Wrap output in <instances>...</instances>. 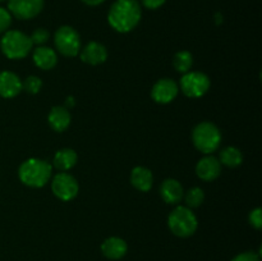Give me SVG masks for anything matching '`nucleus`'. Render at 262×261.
<instances>
[{
    "instance_id": "f257e3e1",
    "label": "nucleus",
    "mask_w": 262,
    "mask_h": 261,
    "mask_svg": "<svg viewBox=\"0 0 262 261\" xmlns=\"http://www.w3.org/2000/svg\"><path fill=\"white\" fill-rule=\"evenodd\" d=\"M140 3L137 0H115L109 9L107 22L117 32L127 33L140 23Z\"/></svg>"
},
{
    "instance_id": "f03ea898",
    "label": "nucleus",
    "mask_w": 262,
    "mask_h": 261,
    "mask_svg": "<svg viewBox=\"0 0 262 261\" xmlns=\"http://www.w3.org/2000/svg\"><path fill=\"white\" fill-rule=\"evenodd\" d=\"M53 166L42 159H27L20 164L18 177L23 184L32 188H41L51 178Z\"/></svg>"
},
{
    "instance_id": "7ed1b4c3",
    "label": "nucleus",
    "mask_w": 262,
    "mask_h": 261,
    "mask_svg": "<svg viewBox=\"0 0 262 261\" xmlns=\"http://www.w3.org/2000/svg\"><path fill=\"white\" fill-rule=\"evenodd\" d=\"M33 44L30 36L17 30L4 32L0 40V49L3 54L9 59H23L28 55Z\"/></svg>"
},
{
    "instance_id": "20e7f679",
    "label": "nucleus",
    "mask_w": 262,
    "mask_h": 261,
    "mask_svg": "<svg viewBox=\"0 0 262 261\" xmlns=\"http://www.w3.org/2000/svg\"><path fill=\"white\" fill-rule=\"evenodd\" d=\"M197 225H199V222H197L196 215L187 206L176 207L168 217L169 229L177 237H191L197 230Z\"/></svg>"
},
{
    "instance_id": "39448f33",
    "label": "nucleus",
    "mask_w": 262,
    "mask_h": 261,
    "mask_svg": "<svg viewBox=\"0 0 262 261\" xmlns=\"http://www.w3.org/2000/svg\"><path fill=\"white\" fill-rule=\"evenodd\" d=\"M194 147L204 154H211L219 148L222 142V133L219 128L211 122H202L194 127L192 132Z\"/></svg>"
},
{
    "instance_id": "423d86ee",
    "label": "nucleus",
    "mask_w": 262,
    "mask_h": 261,
    "mask_svg": "<svg viewBox=\"0 0 262 261\" xmlns=\"http://www.w3.org/2000/svg\"><path fill=\"white\" fill-rule=\"evenodd\" d=\"M55 48L61 55L67 58H74L81 50V38L79 33L71 26H61L54 35Z\"/></svg>"
},
{
    "instance_id": "0eeeda50",
    "label": "nucleus",
    "mask_w": 262,
    "mask_h": 261,
    "mask_svg": "<svg viewBox=\"0 0 262 261\" xmlns=\"http://www.w3.org/2000/svg\"><path fill=\"white\" fill-rule=\"evenodd\" d=\"M210 78L202 72H187L181 79V90L187 97L197 99L209 91Z\"/></svg>"
},
{
    "instance_id": "6e6552de",
    "label": "nucleus",
    "mask_w": 262,
    "mask_h": 261,
    "mask_svg": "<svg viewBox=\"0 0 262 261\" xmlns=\"http://www.w3.org/2000/svg\"><path fill=\"white\" fill-rule=\"evenodd\" d=\"M51 191L61 201H71L78 194V182L73 176L66 173V171H61L53 178Z\"/></svg>"
},
{
    "instance_id": "1a4fd4ad",
    "label": "nucleus",
    "mask_w": 262,
    "mask_h": 261,
    "mask_svg": "<svg viewBox=\"0 0 262 261\" xmlns=\"http://www.w3.org/2000/svg\"><path fill=\"white\" fill-rule=\"evenodd\" d=\"M45 0H8V10L18 19H32L43 9Z\"/></svg>"
},
{
    "instance_id": "9d476101",
    "label": "nucleus",
    "mask_w": 262,
    "mask_h": 261,
    "mask_svg": "<svg viewBox=\"0 0 262 261\" xmlns=\"http://www.w3.org/2000/svg\"><path fill=\"white\" fill-rule=\"evenodd\" d=\"M179 87L176 81L170 78L159 79L151 90V97L158 104H169L177 97Z\"/></svg>"
},
{
    "instance_id": "9b49d317",
    "label": "nucleus",
    "mask_w": 262,
    "mask_h": 261,
    "mask_svg": "<svg viewBox=\"0 0 262 261\" xmlns=\"http://www.w3.org/2000/svg\"><path fill=\"white\" fill-rule=\"evenodd\" d=\"M196 174L205 182L215 181L222 174V164L214 156H205L197 163Z\"/></svg>"
},
{
    "instance_id": "f8f14e48",
    "label": "nucleus",
    "mask_w": 262,
    "mask_h": 261,
    "mask_svg": "<svg viewBox=\"0 0 262 261\" xmlns=\"http://www.w3.org/2000/svg\"><path fill=\"white\" fill-rule=\"evenodd\" d=\"M22 91V81L15 73L9 71L0 72V96L13 99Z\"/></svg>"
},
{
    "instance_id": "ddd939ff",
    "label": "nucleus",
    "mask_w": 262,
    "mask_h": 261,
    "mask_svg": "<svg viewBox=\"0 0 262 261\" xmlns=\"http://www.w3.org/2000/svg\"><path fill=\"white\" fill-rule=\"evenodd\" d=\"M81 59L90 66H99L107 59V50L102 44L91 41L82 49Z\"/></svg>"
},
{
    "instance_id": "4468645a",
    "label": "nucleus",
    "mask_w": 262,
    "mask_h": 261,
    "mask_svg": "<svg viewBox=\"0 0 262 261\" xmlns=\"http://www.w3.org/2000/svg\"><path fill=\"white\" fill-rule=\"evenodd\" d=\"M159 192H160L161 199H163L166 204L170 205L178 204L182 200V197H183V187H182V184L179 183L177 179L173 178L165 179V181L161 183Z\"/></svg>"
},
{
    "instance_id": "2eb2a0df",
    "label": "nucleus",
    "mask_w": 262,
    "mask_h": 261,
    "mask_svg": "<svg viewBox=\"0 0 262 261\" xmlns=\"http://www.w3.org/2000/svg\"><path fill=\"white\" fill-rule=\"evenodd\" d=\"M128 246L124 240L119 237H110L102 242L101 251L105 257L110 260H119L127 253Z\"/></svg>"
},
{
    "instance_id": "dca6fc26",
    "label": "nucleus",
    "mask_w": 262,
    "mask_h": 261,
    "mask_svg": "<svg viewBox=\"0 0 262 261\" xmlns=\"http://www.w3.org/2000/svg\"><path fill=\"white\" fill-rule=\"evenodd\" d=\"M33 63L42 71H50L58 64V55L54 49L40 46L33 51Z\"/></svg>"
},
{
    "instance_id": "f3484780",
    "label": "nucleus",
    "mask_w": 262,
    "mask_h": 261,
    "mask_svg": "<svg viewBox=\"0 0 262 261\" xmlns=\"http://www.w3.org/2000/svg\"><path fill=\"white\" fill-rule=\"evenodd\" d=\"M71 113L66 106H54L48 115L49 125L56 132H63L71 124Z\"/></svg>"
},
{
    "instance_id": "a211bd4d",
    "label": "nucleus",
    "mask_w": 262,
    "mask_h": 261,
    "mask_svg": "<svg viewBox=\"0 0 262 261\" xmlns=\"http://www.w3.org/2000/svg\"><path fill=\"white\" fill-rule=\"evenodd\" d=\"M130 183L141 192L150 191L154 183L152 171L145 166H136L130 173Z\"/></svg>"
},
{
    "instance_id": "6ab92c4d",
    "label": "nucleus",
    "mask_w": 262,
    "mask_h": 261,
    "mask_svg": "<svg viewBox=\"0 0 262 261\" xmlns=\"http://www.w3.org/2000/svg\"><path fill=\"white\" fill-rule=\"evenodd\" d=\"M77 160H78V156H77L76 151L72 148H61L54 155L53 165L58 170L67 171L76 165Z\"/></svg>"
},
{
    "instance_id": "aec40b11",
    "label": "nucleus",
    "mask_w": 262,
    "mask_h": 261,
    "mask_svg": "<svg viewBox=\"0 0 262 261\" xmlns=\"http://www.w3.org/2000/svg\"><path fill=\"white\" fill-rule=\"evenodd\" d=\"M243 155L239 148L228 146L220 151V164L228 166V168H237L242 164Z\"/></svg>"
},
{
    "instance_id": "412c9836",
    "label": "nucleus",
    "mask_w": 262,
    "mask_h": 261,
    "mask_svg": "<svg viewBox=\"0 0 262 261\" xmlns=\"http://www.w3.org/2000/svg\"><path fill=\"white\" fill-rule=\"evenodd\" d=\"M173 66L179 73H187L191 71L192 66H193V56L187 50L178 51L173 58Z\"/></svg>"
},
{
    "instance_id": "4be33fe9",
    "label": "nucleus",
    "mask_w": 262,
    "mask_h": 261,
    "mask_svg": "<svg viewBox=\"0 0 262 261\" xmlns=\"http://www.w3.org/2000/svg\"><path fill=\"white\" fill-rule=\"evenodd\" d=\"M205 200V193L200 187H193L189 189L186 194V204L187 207L193 209V207L201 206Z\"/></svg>"
},
{
    "instance_id": "5701e85b",
    "label": "nucleus",
    "mask_w": 262,
    "mask_h": 261,
    "mask_svg": "<svg viewBox=\"0 0 262 261\" xmlns=\"http://www.w3.org/2000/svg\"><path fill=\"white\" fill-rule=\"evenodd\" d=\"M42 87V81L37 76H30L22 82V90L27 91L28 94H38Z\"/></svg>"
},
{
    "instance_id": "b1692460",
    "label": "nucleus",
    "mask_w": 262,
    "mask_h": 261,
    "mask_svg": "<svg viewBox=\"0 0 262 261\" xmlns=\"http://www.w3.org/2000/svg\"><path fill=\"white\" fill-rule=\"evenodd\" d=\"M49 32L48 30H45V28H37V30H35L32 32V35L30 36L31 41H32V44H36V45H42V44H45L46 41L49 40Z\"/></svg>"
},
{
    "instance_id": "393cba45",
    "label": "nucleus",
    "mask_w": 262,
    "mask_h": 261,
    "mask_svg": "<svg viewBox=\"0 0 262 261\" xmlns=\"http://www.w3.org/2000/svg\"><path fill=\"white\" fill-rule=\"evenodd\" d=\"M10 25H12V14L8 9L0 7V33L7 32Z\"/></svg>"
},
{
    "instance_id": "a878e982",
    "label": "nucleus",
    "mask_w": 262,
    "mask_h": 261,
    "mask_svg": "<svg viewBox=\"0 0 262 261\" xmlns=\"http://www.w3.org/2000/svg\"><path fill=\"white\" fill-rule=\"evenodd\" d=\"M248 222L253 228L260 230L262 228V210L261 207H256L248 215Z\"/></svg>"
},
{
    "instance_id": "bb28decb",
    "label": "nucleus",
    "mask_w": 262,
    "mask_h": 261,
    "mask_svg": "<svg viewBox=\"0 0 262 261\" xmlns=\"http://www.w3.org/2000/svg\"><path fill=\"white\" fill-rule=\"evenodd\" d=\"M232 261H260V255L255 252H243L235 256Z\"/></svg>"
},
{
    "instance_id": "cd10ccee",
    "label": "nucleus",
    "mask_w": 262,
    "mask_h": 261,
    "mask_svg": "<svg viewBox=\"0 0 262 261\" xmlns=\"http://www.w3.org/2000/svg\"><path fill=\"white\" fill-rule=\"evenodd\" d=\"M165 2L166 0H142V4L147 9H158V8L163 7Z\"/></svg>"
},
{
    "instance_id": "c85d7f7f",
    "label": "nucleus",
    "mask_w": 262,
    "mask_h": 261,
    "mask_svg": "<svg viewBox=\"0 0 262 261\" xmlns=\"http://www.w3.org/2000/svg\"><path fill=\"white\" fill-rule=\"evenodd\" d=\"M81 2L86 5H90V7H97V5L102 4L105 0H81Z\"/></svg>"
},
{
    "instance_id": "c756f323",
    "label": "nucleus",
    "mask_w": 262,
    "mask_h": 261,
    "mask_svg": "<svg viewBox=\"0 0 262 261\" xmlns=\"http://www.w3.org/2000/svg\"><path fill=\"white\" fill-rule=\"evenodd\" d=\"M67 109L69 110V107H72V106H74V100H73V97L72 96H69V97H67Z\"/></svg>"
},
{
    "instance_id": "7c9ffc66",
    "label": "nucleus",
    "mask_w": 262,
    "mask_h": 261,
    "mask_svg": "<svg viewBox=\"0 0 262 261\" xmlns=\"http://www.w3.org/2000/svg\"><path fill=\"white\" fill-rule=\"evenodd\" d=\"M3 2H5V0H0V3H3Z\"/></svg>"
}]
</instances>
